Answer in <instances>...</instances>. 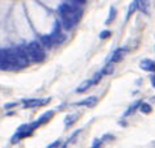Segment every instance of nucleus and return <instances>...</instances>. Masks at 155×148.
<instances>
[{
  "instance_id": "obj_1",
  "label": "nucleus",
  "mask_w": 155,
  "mask_h": 148,
  "mask_svg": "<svg viewBox=\"0 0 155 148\" xmlns=\"http://www.w3.org/2000/svg\"><path fill=\"white\" fill-rule=\"evenodd\" d=\"M63 41H64V36L61 34L59 22H57V25H55V28H54L51 34L41 37V45H44L45 47H48V49H51L54 45H61Z\"/></svg>"
},
{
  "instance_id": "obj_2",
  "label": "nucleus",
  "mask_w": 155,
  "mask_h": 148,
  "mask_svg": "<svg viewBox=\"0 0 155 148\" xmlns=\"http://www.w3.org/2000/svg\"><path fill=\"white\" fill-rule=\"evenodd\" d=\"M26 54H28V59L36 63L45 59V51L42 50L41 43H38L37 41H33L29 45H26Z\"/></svg>"
},
{
  "instance_id": "obj_3",
  "label": "nucleus",
  "mask_w": 155,
  "mask_h": 148,
  "mask_svg": "<svg viewBox=\"0 0 155 148\" xmlns=\"http://www.w3.org/2000/svg\"><path fill=\"white\" fill-rule=\"evenodd\" d=\"M54 115V110H49V111H46L44 115H41L40 118H38L36 122H33V123H30L29 124V128L30 130H36L37 127H40V126H42V124H45L46 122H49L50 119H51V117Z\"/></svg>"
},
{
  "instance_id": "obj_4",
  "label": "nucleus",
  "mask_w": 155,
  "mask_h": 148,
  "mask_svg": "<svg viewBox=\"0 0 155 148\" xmlns=\"http://www.w3.org/2000/svg\"><path fill=\"white\" fill-rule=\"evenodd\" d=\"M50 101V98H45V100H41V98H24L22 100V104H24V108L26 109H32V108H38V106H44Z\"/></svg>"
},
{
  "instance_id": "obj_5",
  "label": "nucleus",
  "mask_w": 155,
  "mask_h": 148,
  "mask_svg": "<svg viewBox=\"0 0 155 148\" xmlns=\"http://www.w3.org/2000/svg\"><path fill=\"white\" fill-rule=\"evenodd\" d=\"M97 101L99 98L96 96H91V97H88V98L86 100H82V101H79V102H75L76 106H87V108H94L96 104H97Z\"/></svg>"
},
{
  "instance_id": "obj_6",
  "label": "nucleus",
  "mask_w": 155,
  "mask_h": 148,
  "mask_svg": "<svg viewBox=\"0 0 155 148\" xmlns=\"http://www.w3.org/2000/svg\"><path fill=\"white\" fill-rule=\"evenodd\" d=\"M74 9H75V7H72L71 4H68V3H63V4H61L58 7V12H59V14L62 17L66 16V14H68V13H71Z\"/></svg>"
},
{
  "instance_id": "obj_7",
  "label": "nucleus",
  "mask_w": 155,
  "mask_h": 148,
  "mask_svg": "<svg viewBox=\"0 0 155 148\" xmlns=\"http://www.w3.org/2000/svg\"><path fill=\"white\" fill-rule=\"evenodd\" d=\"M125 53H126V49H117L113 53V55L110 56V63H118L120 60H122Z\"/></svg>"
},
{
  "instance_id": "obj_8",
  "label": "nucleus",
  "mask_w": 155,
  "mask_h": 148,
  "mask_svg": "<svg viewBox=\"0 0 155 148\" xmlns=\"http://www.w3.org/2000/svg\"><path fill=\"white\" fill-rule=\"evenodd\" d=\"M135 7L143 13H149V0H134Z\"/></svg>"
},
{
  "instance_id": "obj_9",
  "label": "nucleus",
  "mask_w": 155,
  "mask_h": 148,
  "mask_svg": "<svg viewBox=\"0 0 155 148\" xmlns=\"http://www.w3.org/2000/svg\"><path fill=\"white\" fill-rule=\"evenodd\" d=\"M95 84V81H94V79H88V80H84L82 84L79 85V88L76 89V92H79V93H83V92H86L87 89H90L92 85Z\"/></svg>"
},
{
  "instance_id": "obj_10",
  "label": "nucleus",
  "mask_w": 155,
  "mask_h": 148,
  "mask_svg": "<svg viewBox=\"0 0 155 148\" xmlns=\"http://www.w3.org/2000/svg\"><path fill=\"white\" fill-rule=\"evenodd\" d=\"M141 68L146 69V71H154L155 69V64L151 59H143L141 62Z\"/></svg>"
},
{
  "instance_id": "obj_11",
  "label": "nucleus",
  "mask_w": 155,
  "mask_h": 148,
  "mask_svg": "<svg viewBox=\"0 0 155 148\" xmlns=\"http://www.w3.org/2000/svg\"><path fill=\"white\" fill-rule=\"evenodd\" d=\"M0 69L2 71H12V69H16L15 66L9 62H7L5 59H0Z\"/></svg>"
},
{
  "instance_id": "obj_12",
  "label": "nucleus",
  "mask_w": 155,
  "mask_h": 148,
  "mask_svg": "<svg viewBox=\"0 0 155 148\" xmlns=\"http://www.w3.org/2000/svg\"><path fill=\"white\" fill-rule=\"evenodd\" d=\"M78 114H71V115H67L66 117V119H64V126L66 127H68V126H72L74 123L78 121Z\"/></svg>"
},
{
  "instance_id": "obj_13",
  "label": "nucleus",
  "mask_w": 155,
  "mask_h": 148,
  "mask_svg": "<svg viewBox=\"0 0 155 148\" xmlns=\"http://www.w3.org/2000/svg\"><path fill=\"white\" fill-rule=\"evenodd\" d=\"M139 110H141L143 114H150V113L153 111V108L146 102H141V105H139Z\"/></svg>"
},
{
  "instance_id": "obj_14",
  "label": "nucleus",
  "mask_w": 155,
  "mask_h": 148,
  "mask_svg": "<svg viewBox=\"0 0 155 148\" xmlns=\"http://www.w3.org/2000/svg\"><path fill=\"white\" fill-rule=\"evenodd\" d=\"M116 13H117V11H116L114 7H110V12H109V17L107 18V21H105V24L107 25H109L110 24V21H113L114 18H116Z\"/></svg>"
},
{
  "instance_id": "obj_15",
  "label": "nucleus",
  "mask_w": 155,
  "mask_h": 148,
  "mask_svg": "<svg viewBox=\"0 0 155 148\" xmlns=\"http://www.w3.org/2000/svg\"><path fill=\"white\" fill-rule=\"evenodd\" d=\"M141 102H142V101H137V102H135L134 105H131V106L129 108V110H127V111L125 113V117H126V115H130L131 113H134L135 110H137V108L139 106V105H141Z\"/></svg>"
},
{
  "instance_id": "obj_16",
  "label": "nucleus",
  "mask_w": 155,
  "mask_h": 148,
  "mask_svg": "<svg viewBox=\"0 0 155 148\" xmlns=\"http://www.w3.org/2000/svg\"><path fill=\"white\" fill-rule=\"evenodd\" d=\"M112 72H113V66H112V64H107L105 67L101 69L103 75H108V73H112Z\"/></svg>"
},
{
  "instance_id": "obj_17",
  "label": "nucleus",
  "mask_w": 155,
  "mask_h": 148,
  "mask_svg": "<svg viewBox=\"0 0 155 148\" xmlns=\"http://www.w3.org/2000/svg\"><path fill=\"white\" fill-rule=\"evenodd\" d=\"M112 36V32H109V30H103L101 33H100V38L101 40H107V38H109Z\"/></svg>"
},
{
  "instance_id": "obj_18",
  "label": "nucleus",
  "mask_w": 155,
  "mask_h": 148,
  "mask_svg": "<svg viewBox=\"0 0 155 148\" xmlns=\"http://www.w3.org/2000/svg\"><path fill=\"white\" fill-rule=\"evenodd\" d=\"M135 11H137V7H135V3L133 2V4H131V5H130V8H129V12H127V18H129L131 14L135 12Z\"/></svg>"
},
{
  "instance_id": "obj_19",
  "label": "nucleus",
  "mask_w": 155,
  "mask_h": 148,
  "mask_svg": "<svg viewBox=\"0 0 155 148\" xmlns=\"http://www.w3.org/2000/svg\"><path fill=\"white\" fill-rule=\"evenodd\" d=\"M59 146H61V140L58 139V140H55L54 143H51L50 146L48 147V148H59Z\"/></svg>"
},
{
  "instance_id": "obj_20",
  "label": "nucleus",
  "mask_w": 155,
  "mask_h": 148,
  "mask_svg": "<svg viewBox=\"0 0 155 148\" xmlns=\"http://www.w3.org/2000/svg\"><path fill=\"white\" fill-rule=\"evenodd\" d=\"M103 147V140H95V144L91 148H101Z\"/></svg>"
},
{
  "instance_id": "obj_21",
  "label": "nucleus",
  "mask_w": 155,
  "mask_h": 148,
  "mask_svg": "<svg viewBox=\"0 0 155 148\" xmlns=\"http://www.w3.org/2000/svg\"><path fill=\"white\" fill-rule=\"evenodd\" d=\"M74 3H76V4H84V3L87 2V0H72Z\"/></svg>"
},
{
  "instance_id": "obj_22",
  "label": "nucleus",
  "mask_w": 155,
  "mask_h": 148,
  "mask_svg": "<svg viewBox=\"0 0 155 148\" xmlns=\"http://www.w3.org/2000/svg\"><path fill=\"white\" fill-rule=\"evenodd\" d=\"M151 84H153V87H155V77L151 76Z\"/></svg>"
},
{
  "instance_id": "obj_23",
  "label": "nucleus",
  "mask_w": 155,
  "mask_h": 148,
  "mask_svg": "<svg viewBox=\"0 0 155 148\" xmlns=\"http://www.w3.org/2000/svg\"><path fill=\"white\" fill-rule=\"evenodd\" d=\"M0 56H2V50H0Z\"/></svg>"
}]
</instances>
